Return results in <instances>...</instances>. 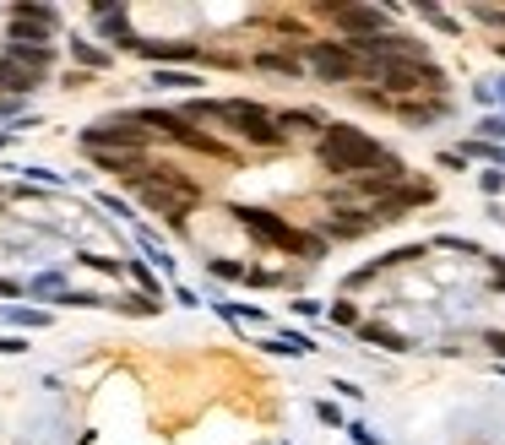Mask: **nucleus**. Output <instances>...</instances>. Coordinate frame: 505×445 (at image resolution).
I'll use <instances>...</instances> for the list:
<instances>
[{
  "label": "nucleus",
  "instance_id": "7",
  "mask_svg": "<svg viewBox=\"0 0 505 445\" xmlns=\"http://www.w3.org/2000/svg\"><path fill=\"white\" fill-rule=\"evenodd\" d=\"M92 16H98V27H103V33H109V38H114L120 49H136V33H131V16H125L120 5H98Z\"/></svg>",
  "mask_w": 505,
  "mask_h": 445
},
{
  "label": "nucleus",
  "instance_id": "8",
  "mask_svg": "<svg viewBox=\"0 0 505 445\" xmlns=\"http://www.w3.org/2000/svg\"><path fill=\"white\" fill-rule=\"evenodd\" d=\"M44 76H33L27 65H16V60H0V92H33Z\"/></svg>",
  "mask_w": 505,
  "mask_h": 445
},
{
  "label": "nucleus",
  "instance_id": "25",
  "mask_svg": "<svg viewBox=\"0 0 505 445\" xmlns=\"http://www.w3.org/2000/svg\"><path fill=\"white\" fill-rule=\"evenodd\" d=\"M0 207H5V190H0Z\"/></svg>",
  "mask_w": 505,
  "mask_h": 445
},
{
  "label": "nucleus",
  "instance_id": "18",
  "mask_svg": "<svg viewBox=\"0 0 505 445\" xmlns=\"http://www.w3.org/2000/svg\"><path fill=\"white\" fill-rule=\"evenodd\" d=\"M316 413H321V424H332V430H343V408H337V402H321Z\"/></svg>",
  "mask_w": 505,
  "mask_h": 445
},
{
  "label": "nucleus",
  "instance_id": "20",
  "mask_svg": "<svg viewBox=\"0 0 505 445\" xmlns=\"http://www.w3.org/2000/svg\"><path fill=\"white\" fill-rule=\"evenodd\" d=\"M212 272L218 277H245V266H234V261H212Z\"/></svg>",
  "mask_w": 505,
  "mask_h": 445
},
{
  "label": "nucleus",
  "instance_id": "26",
  "mask_svg": "<svg viewBox=\"0 0 505 445\" xmlns=\"http://www.w3.org/2000/svg\"><path fill=\"white\" fill-rule=\"evenodd\" d=\"M0 147H5V136H0Z\"/></svg>",
  "mask_w": 505,
  "mask_h": 445
},
{
  "label": "nucleus",
  "instance_id": "13",
  "mask_svg": "<svg viewBox=\"0 0 505 445\" xmlns=\"http://www.w3.org/2000/svg\"><path fill=\"white\" fill-rule=\"evenodd\" d=\"M267 348H277V353H310V337H305V332H283V337H272Z\"/></svg>",
  "mask_w": 505,
  "mask_h": 445
},
{
  "label": "nucleus",
  "instance_id": "2",
  "mask_svg": "<svg viewBox=\"0 0 505 445\" xmlns=\"http://www.w3.org/2000/svg\"><path fill=\"white\" fill-rule=\"evenodd\" d=\"M131 190H136L152 212H163L169 223H185L190 207H196V196H201L185 174H169V169H158V174H131Z\"/></svg>",
  "mask_w": 505,
  "mask_h": 445
},
{
  "label": "nucleus",
  "instance_id": "9",
  "mask_svg": "<svg viewBox=\"0 0 505 445\" xmlns=\"http://www.w3.org/2000/svg\"><path fill=\"white\" fill-rule=\"evenodd\" d=\"M136 49H141L147 60H190V54H196L190 44H147V38H136Z\"/></svg>",
  "mask_w": 505,
  "mask_h": 445
},
{
  "label": "nucleus",
  "instance_id": "24",
  "mask_svg": "<svg viewBox=\"0 0 505 445\" xmlns=\"http://www.w3.org/2000/svg\"><path fill=\"white\" fill-rule=\"evenodd\" d=\"M490 348H495V353H505V332H490Z\"/></svg>",
  "mask_w": 505,
  "mask_h": 445
},
{
  "label": "nucleus",
  "instance_id": "11",
  "mask_svg": "<svg viewBox=\"0 0 505 445\" xmlns=\"http://www.w3.org/2000/svg\"><path fill=\"white\" fill-rule=\"evenodd\" d=\"M359 337L375 343V348H386V353H403V348H408V343H403L397 332H386V326H359Z\"/></svg>",
  "mask_w": 505,
  "mask_h": 445
},
{
  "label": "nucleus",
  "instance_id": "1",
  "mask_svg": "<svg viewBox=\"0 0 505 445\" xmlns=\"http://www.w3.org/2000/svg\"><path fill=\"white\" fill-rule=\"evenodd\" d=\"M321 163L332 174H343V179H359V174L386 163V147L375 136H364L359 125H326L321 131Z\"/></svg>",
  "mask_w": 505,
  "mask_h": 445
},
{
  "label": "nucleus",
  "instance_id": "5",
  "mask_svg": "<svg viewBox=\"0 0 505 445\" xmlns=\"http://www.w3.org/2000/svg\"><path fill=\"white\" fill-rule=\"evenodd\" d=\"M239 223H245L256 239L277 245V250H305V256H321V239H310V234H294L288 223H277V218H272V212H261V207H245V212H239Z\"/></svg>",
  "mask_w": 505,
  "mask_h": 445
},
{
  "label": "nucleus",
  "instance_id": "6",
  "mask_svg": "<svg viewBox=\"0 0 505 445\" xmlns=\"http://www.w3.org/2000/svg\"><path fill=\"white\" fill-rule=\"evenodd\" d=\"M332 22L348 33L343 44H359V38H375V33H386V11L381 5H332Z\"/></svg>",
  "mask_w": 505,
  "mask_h": 445
},
{
  "label": "nucleus",
  "instance_id": "21",
  "mask_svg": "<svg viewBox=\"0 0 505 445\" xmlns=\"http://www.w3.org/2000/svg\"><path fill=\"white\" fill-rule=\"evenodd\" d=\"M131 272H136V283H141V288H147V294H158V277H152V272H141V261H136V266H131Z\"/></svg>",
  "mask_w": 505,
  "mask_h": 445
},
{
  "label": "nucleus",
  "instance_id": "4",
  "mask_svg": "<svg viewBox=\"0 0 505 445\" xmlns=\"http://www.w3.org/2000/svg\"><path fill=\"white\" fill-rule=\"evenodd\" d=\"M305 65H310L321 82H359V76H370V65H364L348 44H310Z\"/></svg>",
  "mask_w": 505,
  "mask_h": 445
},
{
  "label": "nucleus",
  "instance_id": "15",
  "mask_svg": "<svg viewBox=\"0 0 505 445\" xmlns=\"http://www.w3.org/2000/svg\"><path fill=\"white\" fill-rule=\"evenodd\" d=\"M76 60H82V65H103L109 54H103V49H92V44H76Z\"/></svg>",
  "mask_w": 505,
  "mask_h": 445
},
{
  "label": "nucleus",
  "instance_id": "22",
  "mask_svg": "<svg viewBox=\"0 0 505 445\" xmlns=\"http://www.w3.org/2000/svg\"><path fill=\"white\" fill-rule=\"evenodd\" d=\"M332 321L337 326H354V305H332Z\"/></svg>",
  "mask_w": 505,
  "mask_h": 445
},
{
  "label": "nucleus",
  "instance_id": "12",
  "mask_svg": "<svg viewBox=\"0 0 505 445\" xmlns=\"http://www.w3.org/2000/svg\"><path fill=\"white\" fill-rule=\"evenodd\" d=\"M256 65H261V71H277V76H299V60H294V54H261Z\"/></svg>",
  "mask_w": 505,
  "mask_h": 445
},
{
  "label": "nucleus",
  "instance_id": "14",
  "mask_svg": "<svg viewBox=\"0 0 505 445\" xmlns=\"http://www.w3.org/2000/svg\"><path fill=\"white\" fill-rule=\"evenodd\" d=\"M152 82H158V87H196V76H190V71H158Z\"/></svg>",
  "mask_w": 505,
  "mask_h": 445
},
{
  "label": "nucleus",
  "instance_id": "3",
  "mask_svg": "<svg viewBox=\"0 0 505 445\" xmlns=\"http://www.w3.org/2000/svg\"><path fill=\"white\" fill-rule=\"evenodd\" d=\"M82 147L87 152H141L147 147V131L136 125V114H114L103 125H87L82 131Z\"/></svg>",
  "mask_w": 505,
  "mask_h": 445
},
{
  "label": "nucleus",
  "instance_id": "17",
  "mask_svg": "<svg viewBox=\"0 0 505 445\" xmlns=\"http://www.w3.org/2000/svg\"><path fill=\"white\" fill-rule=\"evenodd\" d=\"M11 321H16V326H44L49 315H44V310H11Z\"/></svg>",
  "mask_w": 505,
  "mask_h": 445
},
{
  "label": "nucleus",
  "instance_id": "16",
  "mask_svg": "<svg viewBox=\"0 0 505 445\" xmlns=\"http://www.w3.org/2000/svg\"><path fill=\"white\" fill-rule=\"evenodd\" d=\"M33 294H60V272H44V277H33Z\"/></svg>",
  "mask_w": 505,
  "mask_h": 445
},
{
  "label": "nucleus",
  "instance_id": "19",
  "mask_svg": "<svg viewBox=\"0 0 505 445\" xmlns=\"http://www.w3.org/2000/svg\"><path fill=\"white\" fill-rule=\"evenodd\" d=\"M479 131H484V136H505V114H490V120H479Z\"/></svg>",
  "mask_w": 505,
  "mask_h": 445
},
{
  "label": "nucleus",
  "instance_id": "23",
  "mask_svg": "<svg viewBox=\"0 0 505 445\" xmlns=\"http://www.w3.org/2000/svg\"><path fill=\"white\" fill-rule=\"evenodd\" d=\"M16 294H22V283H5L0 277V299H16Z\"/></svg>",
  "mask_w": 505,
  "mask_h": 445
},
{
  "label": "nucleus",
  "instance_id": "10",
  "mask_svg": "<svg viewBox=\"0 0 505 445\" xmlns=\"http://www.w3.org/2000/svg\"><path fill=\"white\" fill-rule=\"evenodd\" d=\"M5 60H16V65H27L33 76H44V71L54 65V54H49V49H5Z\"/></svg>",
  "mask_w": 505,
  "mask_h": 445
}]
</instances>
